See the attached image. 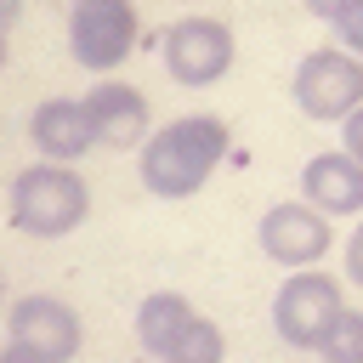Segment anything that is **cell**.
Masks as SVG:
<instances>
[{"label": "cell", "instance_id": "obj_11", "mask_svg": "<svg viewBox=\"0 0 363 363\" xmlns=\"http://www.w3.org/2000/svg\"><path fill=\"white\" fill-rule=\"evenodd\" d=\"M301 199L312 210H323L329 221L335 216H363V164L352 153H312L301 164Z\"/></svg>", "mask_w": 363, "mask_h": 363}, {"label": "cell", "instance_id": "obj_10", "mask_svg": "<svg viewBox=\"0 0 363 363\" xmlns=\"http://www.w3.org/2000/svg\"><path fill=\"white\" fill-rule=\"evenodd\" d=\"M28 142L40 147V159H57V164H74L96 147L91 136V119H85V102L79 96H45L34 102L28 113Z\"/></svg>", "mask_w": 363, "mask_h": 363}, {"label": "cell", "instance_id": "obj_7", "mask_svg": "<svg viewBox=\"0 0 363 363\" xmlns=\"http://www.w3.org/2000/svg\"><path fill=\"white\" fill-rule=\"evenodd\" d=\"M255 238H261V255H267L272 267H289V272H295V267H318V261L329 255L335 227H329V216L312 210L306 199H284V204H272V210L261 216Z\"/></svg>", "mask_w": 363, "mask_h": 363}, {"label": "cell", "instance_id": "obj_1", "mask_svg": "<svg viewBox=\"0 0 363 363\" xmlns=\"http://www.w3.org/2000/svg\"><path fill=\"white\" fill-rule=\"evenodd\" d=\"M227 147H233L227 119H216V113H182V119H170V125H159V130L142 136V159H136L142 187L153 199H193L216 176V164L227 159Z\"/></svg>", "mask_w": 363, "mask_h": 363}, {"label": "cell", "instance_id": "obj_15", "mask_svg": "<svg viewBox=\"0 0 363 363\" xmlns=\"http://www.w3.org/2000/svg\"><path fill=\"white\" fill-rule=\"evenodd\" d=\"M340 153H352V159L363 164V102L340 119Z\"/></svg>", "mask_w": 363, "mask_h": 363}, {"label": "cell", "instance_id": "obj_2", "mask_svg": "<svg viewBox=\"0 0 363 363\" xmlns=\"http://www.w3.org/2000/svg\"><path fill=\"white\" fill-rule=\"evenodd\" d=\"M91 216V187L74 164L40 159L28 170L11 176V199H6V221L23 238H68L79 221Z\"/></svg>", "mask_w": 363, "mask_h": 363}, {"label": "cell", "instance_id": "obj_18", "mask_svg": "<svg viewBox=\"0 0 363 363\" xmlns=\"http://www.w3.org/2000/svg\"><path fill=\"white\" fill-rule=\"evenodd\" d=\"M301 6H306V11H312V17H323V23H329V28H335V23H340V17H346V11H352V6H357V0H301Z\"/></svg>", "mask_w": 363, "mask_h": 363}, {"label": "cell", "instance_id": "obj_22", "mask_svg": "<svg viewBox=\"0 0 363 363\" xmlns=\"http://www.w3.org/2000/svg\"><path fill=\"white\" fill-rule=\"evenodd\" d=\"M0 306H6V272H0Z\"/></svg>", "mask_w": 363, "mask_h": 363}, {"label": "cell", "instance_id": "obj_19", "mask_svg": "<svg viewBox=\"0 0 363 363\" xmlns=\"http://www.w3.org/2000/svg\"><path fill=\"white\" fill-rule=\"evenodd\" d=\"M0 363H51L45 352H34V346H23V340H11L6 335V346H0Z\"/></svg>", "mask_w": 363, "mask_h": 363}, {"label": "cell", "instance_id": "obj_21", "mask_svg": "<svg viewBox=\"0 0 363 363\" xmlns=\"http://www.w3.org/2000/svg\"><path fill=\"white\" fill-rule=\"evenodd\" d=\"M0 68H6V28H0Z\"/></svg>", "mask_w": 363, "mask_h": 363}, {"label": "cell", "instance_id": "obj_12", "mask_svg": "<svg viewBox=\"0 0 363 363\" xmlns=\"http://www.w3.org/2000/svg\"><path fill=\"white\" fill-rule=\"evenodd\" d=\"M193 312H199V306H193L187 295H176V289H153V295L136 306V346L159 363V357H164V346L182 335V323H187Z\"/></svg>", "mask_w": 363, "mask_h": 363}, {"label": "cell", "instance_id": "obj_8", "mask_svg": "<svg viewBox=\"0 0 363 363\" xmlns=\"http://www.w3.org/2000/svg\"><path fill=\"white\" fill-rule=\"evenodd\" d=\"M6 335L34 346V352H45L51 363H74L79 346H85L79 312L68 301H57V295H17L11 312H6Z\"/></svg>", "mask_w": 363, "mask_h": 363}, {"label": "cell", "instance_id": "obj_5", "mask_svg": "<svg viewBox=\"0 0 363 363\" xmlns=\"http://www.w3.org/2000/svg\"><path fill=\"white\" fill-rule=\"evenodd\" d=\"M340 306H346L340 278H329L323 267H295V272L278 284V295H272V329H278L284 346L312 352V346L323 340V329L335 323Z\"/></svg>", "mask_w": 363, "mask_h": 363}, {"label": "cell", "instance_id": "obj_3", "mask_svg": "<svg viewBox=\"0 0 363 363\" xmlns=\"http://www.w3.org/2000/svg\"><path fill=\"white\" fill-rule=\"evenodd\" d=\"M142 40V17L136 0H74L68 6V57L91 74H113L119 62H130Z\"/></svg>", "mask_w": 363, "mask_h": 363}, {"label": "cell", "instance_id": "obj_16", "mask_svg": "<svg viewBox=\"0 0 363 363\" xmlns=\"http://www.w3.org/2000/svg\"><path fill=\"white\" fill-rule=\"evenodd\" d=\"M335 34H340V45H346L352 57H363V0H357V6L335 23Z\"/></svg>", "mask_w": 363, "mask_h": 363}, {"label": "cell", "instance_id": "obj_20", "mask_svg": "<svg viewBox=\"0 0 363 363\" xmlns=\"http://www.w3.org/2000/svg\"><path fill=\"white\" fill-rule=\"evenodd\" d=\"M23 6H28V0H0V28H6V34H11V23L23 17Z\"/></svg>", "mask_w": 363, "mask_h": 363}, {"label": "cell", "instance_id": "obj_17", "mask_svg": "<svg viewBox=\"0 0 363 363\" xmlns=\"http://www.w3.org/2000/svg\"><path fill=\"white\" fill-rule=\"evenodd\" d=\"M346 278L363 289V221L352 227V238H346Z\"/></svg>", "mask_w": 363, "mask_h": 363}, {"label": "cell", "instance_id": "obj_13", "mask_svg": "<svg viewBox=\"0 0 363 363\" xmlns=\"http://www.w3.org/2000/svg\"><path fill=\"white\" fill-rule=\"evenodd\" d=\"M221 357H227V335H221V323L204 318V312H193V318L182 323V335L164 346L159 363H221Z\"/></svg>", "mask_w": 363, "mask_h": 363}, {"label": "cell", "instance_id": "obj_9", "mask_svg": "<svg viewBox=\"0 0 363 363\" xmlns=\"http://www.w3.org/2000/svg\"><path fill=\"white\" fill-rule=\"evenodd\" d=\"M79 102H85V119H91L96 147H113V153L142 147V136H147V96H142L136 85L96 74V85H91Z\"/></svg>", "mask_w": 363, "mask_h": 363}, {"label": "cell", "instance_id": "obj_14", "mask_svg": "<svg viewBox=\"0 0 363 363\" xmlns=\"http://www.w3.org/2000/svg\"><path fill=\"white\" fill-rule=\"evenodd\" d=\"M323 363H363V306H340L323 340L312 346Z\"/></svg>", "mask_w": 363, "mask_h": 363}, {"label": "cell", "instance_id": "obj_6", "mask_svg": "<svg viewBox=\"0 0 363 363\" xmlns=\"http://www.w3.org/2000/svg\"><path fill=\"white\" fill-rule=\"evenodd\" d=\"M159 51H164V74H170L176 85L204 91V85L227 79V68H233V57H238V40H233V28H227L221 17H176V23L164 28Z\"/></svg>", "mask_w": 363, "mask_h": 363}, {"label": "cell", "instance_id": "obj_4", "mask_svg": "<svg viewBox=\"0 0 363 363\" xmlns=\"http://www.w3.org/2000/svg\"><path fill=\"white\" fill-rule=\"evenodd\" d=\"M289 96L306 119L318 125H340L357 102H363V57H352L346 45H318L301 57L295 79H289Z\"/></svg>", "mask_w": 363, "mask_h": 363}]
</instances>
